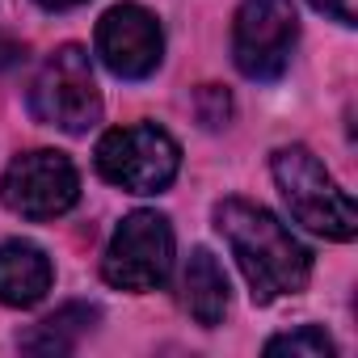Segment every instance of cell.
<instances>
[{"instance_id":"obj_14","label":"cell","mask_w":358,"mask_h":358,"mask_svg":"<svg viewBox=\"0 0 358 358\" xmlns=\"http://www.w3.org/2000/svg\"><path fill=\"white\" fill-rule=\"evenodd\" d=\"M22 59V47L13 43V38H5V34H0V72H5V68H13Z\"/></svg>"},{"instance_id":"obj_4","label":"cell","mask_w":358,"mask_h":358,"mask_svg":"<svg viewBox=\"0 0 358 358\" xmlns=\"http://www.w3.org/2000/svg\"><path fill=\"white\" fill-rule=\"evenodd\" d=\"M30 114L47 127H59L68 135H85L101 118V93L93 80V64L80 47H59L47 55L30 85Z\"/></svg>"},{"instance_id":"obj_1","label":"cell","mask_w":358,"mask_h":358,"mask_svg":"<svg viewBox=\"0 0 358 358\" xmlns=\"http://www.w3.org/2000/svg\"><path fill=\"white\" fill-rule=\"evenodd\" d=\"M215 228L224 232L232 257L241 262L253 303H274L282 295H299L312 278V253L291 236V228L257 203L224 199L215 207Z\"/></svg>"},{"instance_id":"obj_9","label":"cell","mask_w":358,"mask_h":358,"mask_svg":"<svg viewBox=\"0 0 358 358\" xmlns=\"http://www.w3.org/2000/svg\"><path fill=\"white\" fill-rule=\"evenodd\" d=\"M51 257L30 241H5L0 245V303L9 308H34L51 291Z\"/></svg>"},{"instance_id":"obj_10","label":"cell","mask_w":358,"mask_h":358,"mask_svg":"<svg viewBox=\"0 0 358 358\" xmlns=\"http://www.w3.org/2000/svg\"><path fill=\"white\" fill-rule=\"evenodd\" d=\"M182 287H186V308H190V316H194L199 324L215 329V324L224 320V312H228V274L220 270V262H215L211 249H194V253H190Z\"/></svg>"},{"instance_id":"obj_15","label":"cell","mask_w":358,"mask_h":358,"mask_svg":"<svg viewBox=\"0 0 358 358\" xmlns=\"http://www.w3.org/2000/svg\"><path fill=\"white\" fill-rule=\"evenodd\" d=\"M43 9H51V13H64V9H76V5H89V0H38Z\"/></svg>"},{"instance_id":"obj_12","label":"cell","mask_w":358,"mask_h":358,"mask_svg":"<svg viewBox=\"0 0 358 358\" xmlns=\"http://www.w3.org/2000/svg\"><path fill=\"white\" fill-rule=\"evenodd\" d=\"M266 354H291V358H333V337L316 324H299L295 333H278L266 341Z\"/></svg>"},{"instance_id":"obj_5","label":"cell","mask_w":358,"mask_h":358,"mask_svg":"<svg viewBox=\"0 0 358 358\" xmlns=\"http://www.w3.org/2000/svg\"><path fill=\"white\" fill-rule=\"evenodd\" d=\"M173 270V228L160 211H131L101 257V274L118 291H156Z\"/></svg>"},{"instance_id":"obj_8","label":"cell","mask_w":358,"mask_h":358,"mask_svg":"<svg viewBox=\"0 0 358 358\" xmlns=\"http://www.w3.org/2000/svg\"><path fill=\"white\" fill-rule=\"evenodd\" d=\"M97 55L118 80H143L164 59V30L143 5H114L97 22Z\"/></svg>"},{"instance_id":"obj_3","label":"cell","mask_w":358,"mask_h":358,"mask_svg":"<svg viewBox=\"0 0 358 358\" xmlns=\"http://www.w3.org/2000/svg\"><path fill=\"white\" fill-rule=\"evenodd\" d=\"M182 169V148L156 122L114 127L97 139V173L127 194H160Z\"/></svg>"},{"instance_id":"obj_7","label":"cell","mask_w":358,"mask_h":358,"mask_svg":"<svg viewBox=\"0 0 358 358\" xmlns=\"http://www.w3.org/2000/svg\"><path fill=\"white\" fill-rule=\"evenodd\" d=\"M299 17L291 0H241L232 22V59L249 80H278L291 64Z\"/></svg>"},{"instance_id":"obj_13","label":"cell","mask_w":358,"mask_h":358,"mask_svg":"<svg viewBox=\"0 0 358 358\" xmlns=\"http://www.w3.org/2000/svg\"><path fill=\"white\" fill-rule=\"evenodd\" d=\"M308 5L320 9V13H329L341 26H354V0H308Z\"/></svg>"},{"instance_id":"obj_6","label":"cell","mask_w":358,"mask_h":358,"mask_svg":"<svg viewBox=\"0 0 358 358\" xmlns=\"http://www.w3.org/2000/svg\"><path fill=\"white\" fill-rule=\"evenodd\" d=\"M0 199L22 220H55L76 207L80 199V177L76 164L55 148L22 152L5 177H0Z\"/></svg>"},{"instance_id":"obj_2","label":"cell","mask_w":358,"mask_h":358,"mask_svg":"<svg viewBox=\"0 0 358 358\" xmlns=\"http://www.w3.org/2000/svg\"><path fill=\"white\" fill-rule=\"evenodd\" d=\"M270 173L282 190V203L291 207V215L308 232H316L324 241H354V232H358L354 199L333 182L329 169L303 143L278 148L274 160H270Z\"/></svg>"},{"instance_id":"obj_11","label":"cell","mask_w":358,"mask_h":358,"mask_svg":"<svg viewBox=\"0 0 358 358\" xmlns=\"http://www.w3.org/2000/svg\"><path fill=\"white\" fill-rule=\"evenodd\" d=\"M93 324H97V308H89V303H68V308H59L55 316L38 320V324L22 337V350H30V354H72L76 341H80Z\"/></svg>"}]
</instances>
